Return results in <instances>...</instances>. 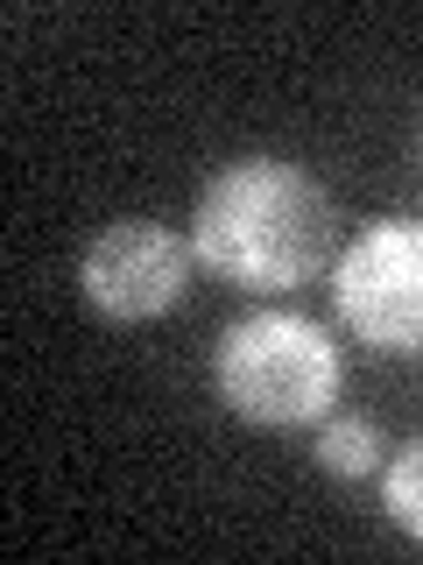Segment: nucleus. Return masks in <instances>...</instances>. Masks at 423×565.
Wrapping results in <instances>:
<instances>
[{
    "label": "nucleus",
    "mask_w": 423,
    "mask_h": 565,
    "mask_svg": "<svg viewBox=\"0 0 423 565\" xmlns=\"http://www.w3.org/2000/svg\"><path fill=\"white\" fill-rule=\"evenodd\" d=\"M191 255L234 290H296L339 262V212L304 163L240 156L212 170L191 212Z\"/></svg>",
    "instance_id": "1"
},
{
    "label": "nucleus",
    "mask_w": 423,
    "mask_h": 565,
    "mask_svg": "<svg viewBox=\"0 0 423 565\" xmlns=\"http://www.w3.org/2000/svg\"><path fill=\"white\" fill-rule=\"evenodd\" d=\"M212 388H219V403L234 417L290 431V424L332 417V403L346 388V361H339V340L317 318L254 311V318H234L219 332V347H212Z\"/></svg>",
    "instance_id": "2"
},
{
    "label": "nucleus",
    "mask_w": 423,
    "mask_h": 565,
    "mask_svg": "<svg viewBox=\"0 0 423 565\" xmlns=\"http://www.w3.org/2000/svg\"><path fill=\"white\" fill-rule=\"evenodd\" d=\"M332 305L367 347L423 353V220H375L332 262Z\"/></svg>",
    "instance_id": "3"
},
{
    "label": "nucleus",
    "mask_w": 423,
    "mask_h": 565,
    "mask_svg": "<svg viewBox=\"0 0 423 565\" xmlns=\"http://www.w3.org/2000/svg\"><path fill=\"white\" fill-rule=\"evenodd\" d=\"M191 241L170 234L155 220H113L85 241L78 255V290L85 305L113 326H141V318H163L191 282Z\"/></svg>",
    "instance_id": "4"
},
{
    "label": "nucleus",
    "mask_w": 423,
    "mask_h": 565,
    "mask_svg": "<svg viewBox=\"0 0 423 565\" xmlns=\"http://www.w3.org/2000/svg\"><path fill=\"white\" fill-rule=\"evenodd\" d=\"M317 459H325L332 473H346V481H360V473L381 467V424L360 417V411H332L317 424Z\"/></svg>",
    "instance_id": "5"
},
{
    "label": "nucleus",
    "mask_w": 423,
    "mask_h": 565,
    "mask_svg": "<svg viewBox=\"0 0 423 565\" xmlns=\"http://www.w3.org/2000/svg\"><path fill=\"white\" fill-rule=\"evenodd\" d=\"M381 509L395 516L402 537L423 544V431H416L395 459H381Z\"/></svg>",
    "instance_id": "6"
}]
</instances>
